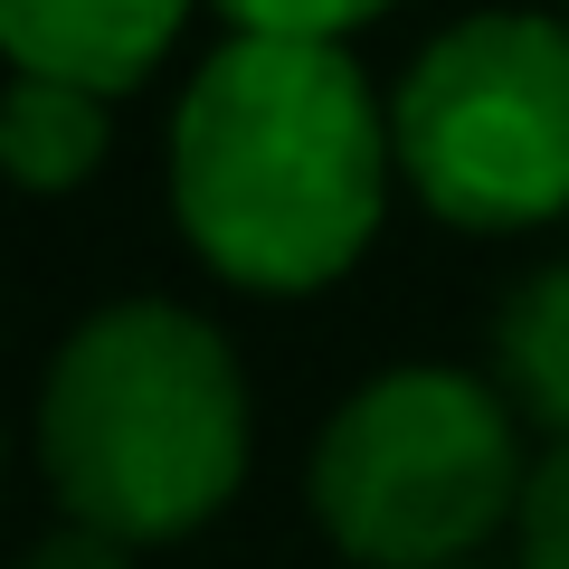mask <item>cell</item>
Masks as SVG:
<instances>
[{"mask_svg":"<svg viewBox=\"0 0 569 569\" xmlns=\"http://www.w3.org/2000/svg\"><path fill=\"white\" fill-rule=\"evenodd\" d=\"M493 370H503L512 418L550 427V437L569 447V266H541L531 284H512V295H503Z\"/></svg>","mask_w":569,"mask_h":569,"instance_id":"8992f818","label":"cell"},{"mask_svg":"<svg viewBox=\"0 0 569 569\" xmlns=\"http://www.w3.org/2000/svg\"><path fill=\"white\" fill-rule=\"evenodd\" d=\"M0 142H10V171L29 190H77L104 162V96L20 77L10 86V114H0Z\"/></svg>","mask_w":569,"mask_h":569,"instance_id":"52a82bcc","label":"cell"},{"mask_svg":"<svg viewBox=\"0 0 569 569\" xmlns=\"http://www.w3.org/2000/svg\"><path fill=\"white\" fill-rule=\"evenodd\" d=\"M512 399L466 370H389L313 447V512L370 569H456L493 522H522Z\"/></svg>","mask_w":569,"mask_h":569,"instance_id":"3957f363","label":"cell"},{"mask_svg":"<svg viewBox=\"0 0 569 569\" xmlns=\"http://www.w3.org/2000/svg\"><path fill=\"white\" fill-rule=\"evenodd\" d=\"M228 20H238V39H332L342 48V29L380 20L389 0H219Z\"/></svg>","mask_w":569,"mask_h":569,"instance_id":"ba28073f","label":"cell"},{"mask_svg":"<svg viewBox=\"0 0 569 569\" xmlns=\"http://www.w3.org/2000/svg\"><path fill=\"white\" fill-rule=\"evenodd\" d=\"M389 142L456 228H531L569 209V29L485 10L408 67Z\"/></svg>","mask_w":569,"mask_h":569,"instance_id":"277c9868","label":"cell"},{"mask_svg":"<svg viewBox=\"0 0 569 569\" xmlns=\"http://www.w3.org/2000/svg\"><path fill=\"white\" fill-rule=\"evenodd\" d=\"M522 569H569V447H550L531 466V493H522Z\"/></svg>","mask_w":569,"mask_h":569,"instance_id":"9c48e42d","label":"cell"},{"mask_svg":"<svg viewBox=\"0 0 569 569\" xmlns=\"http://www.w3.org/2000/svg\"><path fill=\"white\" fill-rule=\"evenodd\" d=\"M399 142L332 39H228L171 123L181 228L247 295H313L370 247Z\"/></svg>","mask_w":569,"mask_h":569,"instance_id":"6da1fadb","label":"cell"},{"mask_svg":"<svg viewBox=\"0 0 569 569\" xmlns=\"http://www.w3.org/2000/svg\"><path fill=\"white\" fill-rule=\"evenodd\" d=\"M29 569H133V541H114V531H96V522H58L29 550Z\"/></svg>","mask_w":569,"mask_h":569,"instance_id":"30bf717a","label":"cell"},{"mask_svg":"<svg viewBox=\"0 0 569 569\" xmlns=\"http://www.w3.org/2000/svg\"><path fill=\"white\" fill-rule=\"evenodd\" d=\"M39 456L67 522L114 541H181L247 475L238 351L181 305H104L48 370Z\"/></svg>","mask_w":569,"mask_h":569,"instance_id":"7a4b0ae2","label":"cell"},{"mask_svg":"<svg viewBox=\"0 0 569 569\" xmlns=\"http://www.w3.org/2000/svg\"><path fill=\"white\" fill-rule=\"evenodd\" d=\"M181 20L190 0H0V48L20 58V77L123 96L152 77Z\"/></svg>","mask_w":569,"mask_h":569,"instance_id":"5b68a950","label":"cell"}]
</instances>
